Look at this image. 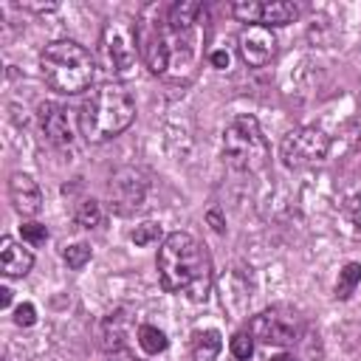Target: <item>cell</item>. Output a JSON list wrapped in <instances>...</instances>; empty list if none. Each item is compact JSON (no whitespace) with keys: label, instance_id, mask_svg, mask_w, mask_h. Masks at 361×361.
I'll return each mask as SVG.
<instances>
[{"label":"cell","instance_id":"cell-1","mask_svg":"<svg viewBox=\"0 0 361 361\" xmlns=\"http://www.w3.org/2000/svg\"><path fill=\"white\" fill-rule=\"evenodd\" d=\"M158 276L164 290L203 302L212 290V259L189 231H172L158 248Z\"/></svg>","mask_w":361,"mask_h":361},{"label":"cell","instance_id":"cell-2","mask_svg":"<svg viewBox=\"0 0 361 361\" xmlns=\"http://www.w3.org/2000/svg\"><path fill=\"white\" fill-rule=\"evenodd\" d=\"M135 118V102L121 82L96 85L79 107V130L90 144L121 135Z\"/></svg>","mask_w":361,"mask_h":361},{"label":"cell","instance_id":"cell-3","mask_svg":"<svg viewBox=\"0 0 361 361\" xmlns=\"http://www.w3.org/2000/svg\"><path fill=\"white\" fill-rule=\"evenodd\" d=\"M39 73L51 90L76 96L90 87L96 76V59L85 45L73 39H54L39 54Z\"/></svg>","mask_w":361,"mask_h":361},{"label":"cell","instance_id":"cell-4","mask_svg":"<svg viewBox=\"0 0 361 361\" xmlns=\"http://www.w3.org/2000/svg\"><path fill=\"white\" fill-rule=\"evenodd\" d=\"M223 158L237 172H259L268 158L271 147L262 135V127L254 116H234L223 130Z\"/></svg>","mask_w":361,"mask_h":361},{"label":"cell","instance_id":"cell-5","mask_svg":"<svg viewBox=\"0 0 361 361\" xmlns=\"http://www.w3.org/2000/svg\"><path fill=\"white\" fill-rule=\"evenodd\" d=\"M135 37H138V51L149 73L164 76L169 73V23H166V8L152 3L141 11L135 20Z\"/></svg>","mask_w":361,"mask_h":361},{"label":"cell","instance_id":"cell-6","mask_svg":"<svg viewBox=\"0 0 361 361\" xmlns=\"http://www.w3.org/2000/svg\"><path fill=\"white\" fill-rule=\"evenodd\" d=\"M102 54L113 76L127 79L135 71V59L141 56L138 51V37H135V23L127 17L107 20L102 28Z\"/></svg>","mask_w":361,"mask_h":361},{"label":"cell","instance_id":"cell-7","mask_svg":"<svg viewBox=\"0 0 361 361\" xmlns=\"http://www.w3.org/2000/svg\"><path fill=\"white\" fill-rule=\"evenodd\" d=\"M248 333L254 336V341L259 344H274V347H290L302 338L305 333V322L293 307L285 305H274L262 313H257L248 324Z\"/></svg>","mask_w":361,"mask_h":361},{"label":"cell","instance_id":"cell-8","mask_svg":"<svg viewBox=\"0 0 361 361\" xmlns=\"http://www.w3.org/2000/svg\"><path fill=\"white\" fill-rule=\"evenodd\" d=\"M327 152H330V135L319 127H296L285 133L279 144V158L288 169L316 166L327 158Z\"/></svg>","mask_w":361,"mask_h":361},{"label":"cell","instance_id":"cell-9","mask_svg":"<svg viewBox=\"0 0 361 361\" xmlns=\"http://www.w3.org/2000/svg\"><path fill=\"white\" fill-rule=\"evenodd\" d=\"M237 48H240V56L245 65L251 68H262L274 59L276 54V34L274 28L268 25H245L240 31V39H237Z\"/></svg>","mask_w":361,"mask_h":361},{"label":"cell","instance_id":"cell-10","mask_svg":"<svg viewBox=\"0 0 361 361\" xmlns=\"http://www.w3.org/2000/svg\"><path fill=\"white\" fill-rule=\"evenodd\" d=\"M37 118H39V127L45 133V138L56 147H71L73 144V127H71V116L62 104L56 102H42L37 107Z\"/></svg>","mask_w":361,"mask_h":361},{"label":"cell","instance_id":"cell-11","mask_svg":"<svg viewBox=\"0 0 361 361\" xmlns=\"http://www.w3.org/2000/svg\"><path fill=\"white\" fill-rule=\"evenodd\" d=\"M8 197H11V206L17 214L23 217H34L42 206V192L37 186V180L28 175V172H14L11 180H8Z\"/></svg>","mask_w":361,"mask_h":361},{"label":"cell","instance_id":"cell-12","mask_svg":"<svg viewBox=\"0 0 361 361\" xmlns=\"http://www.w3.org/2000/svg\"><path fill=\"white\" fill-rule=\"evenodd\" d=\"M31 265H34L31 245L17 243L14 237H3L0 240V271H3V276H8V279L25 276L31 271Z\"/></svg>","mask_w":361,"mask_h":361},{"label":"cell","instance_id":"cell-13","mask_svg":"<svg viewBox=\"0 0 361 361\" xmlns=\"http://www.w3.org/2000/svg\"><path fill=\"white\" fill-rule=\"evenodd\" d=\"M110 197L113 203H127L130 209H135L144 197V180L133 169H121L110 178Z\"/></svg>","mask_w":361,"mask_h":361},{"label":"cell","instance_id":"cell-14","mask_svg":"<svg viewBox=\"0 0 361 361\" xmlns=\"http://www.w3.org/2000/svg\"><path fill=\"white\" fill-rule=\"evenodd\" d=\"M189 347H192V361H217V355L223 350V336L214 327L195 330Z\"/></svg>","mask_w":361,"mask_h":361},{"label":"cell","instance_id":"cell-15","mask_svg":"<svg viewBox=\"0 0 361 361\" xmlns=\"http://www.w3.org/2000/svg\"><path fill=\"white\" fill-rule=\"evenodd\" d=\"M299 17V6L285 3V0H274V3H262V14H259V25L276 28V25H288Z\"/></svg>","mask_w":361,"mask_h":361},{"label":"cell","instance_id":"cell-16","mask_svg":"<svg viewBox=\"0 0 361 361\" xmlns=\"http://www.w3.org/2000/svg\"><path fill=\"white\" fill-rule=\"evenodd\" d=\"M138 347L147 353V355H161L166 347H169V338L164 330H158L155 324H141L138 327Z\"/></svg>","mask_w":361,"mask_h":361},{"label":"cell","instance_id":"cell-17","mask_svg":"<svg viewBox=\"0 0 361 361\" xmlns=\"http://www.w3.org/2000/svg\"><path fill=\"white\" fill-rule=\"evenodd\" d=\"M361 285V262H347L336 279V299H350Z\"/></svg>","mask_w":361,"mask_h":361},{"label":"cell","instance_id":"cell-18","mask_svg":"<svg viewBox=\"0 0 361 361\" xmlns=\"http://www.w3.org/2000/svg\"><path fill=\"white\" fill-rule=\"evenodd\" d=\"M73 220H76V226H82V228H96V226L102 223V206H99V200H82V203L76 206Z\"/></svg>","mask_w":361,"mask_h":361},{"label":"cell","instance_id":"cell-19","mask_svg":"<svg viewBox=\"0 0 361 361\" xmlns=\"http://www.w3.org/2000/svg\"><path fill=\"white\" fill-rule=\"evenodd\" d=\"M90 257H93V251H90L87 243H71V245L62 251V259H65L68 268H73V271L85 268V265L90 262Z\"/></svg>","mask_w":361,"mask_h":361},{"label":"cell","instance_id":"cell-20","mask_svg":"<svg viewBox=\"0 0 361 361\" xmlns=\"http://www.w3.org/2000/svg\"><path fill=\"white\" fill-rule=\"evenodd\" d=\"M228 350H231V355H234L237 361H251V355H254V336H251L248 330H237V333L231 336Z\"/></svg>","mask_w":361,"mask_h":361},{"label":"cell","instance_id":"cell-21","mask_svg":"<svg viewBox=\"0 0 361 361\" xmlns=\"http://www.w3.org/2000/svg\"><path fill=\"white\" fill-rule=\"evenodd\" d=\"M231 14L245 23V25H259V14H262V3L257 0H243V3H234L231 6Z\"/></svg>","mask_w":361,"mask_h":361},{"label":"cell","instance_id":"cell-22","mask_svg":"<svg viewBox=\"0 0 361 361\" xmlns=\"http://www.w3.org/2000/svg\"><path fill=\"white\" fill-rule=\"evenodd\" d=\"M20 237H23V243H25V245L39 248V245H45V240H48V228H45L42 223L28 220V223H23V226H20Z\"/></svg>","mask_w":361,"mask_h":361},{"label":"cell","instance_id":"cell-23","mask_svg":"<svg viewBox=\"0 0 361 361\" xmlns=\"http://www.w3.org/2000/svg\"><path fill=\"white\" fill-rule=\"evenodd\" d=\"M158 240H161V226L152 223V220L135 226V231H133V243H135V245H152V243H158Z\"/></svg>","mask_w":361,"mask_h":361},{"label":"cell","instance_id":"cell-24","mask_svg":"<svg viewBox=\"0 0 361 361\" xmlns=\"http://www.w3.org/2000/svg\"><path fill=\"white\" fill-rule=\"evenodd\" d=\"M14 324L17 327H34L37 324V307L31 302H23L14 307Z\"/></svg>","mask_w":361,"mask_h":361},{"label":"cell","instance_id":"cell-25","mask_svg":"<svg viewBox=\"0 0 361 361\" xmlns=\"http://www.w3.org/2000/svg\"><path fill=\"white\" fill-rule=\"evenodd\" d=\"M212 65L217 68V71H228V65H231V56H228V51H214L212 54Z\"/></svg>","mask_w":361,"mask_h":361},{"label":"cell","instance_id":"cell-26","mask_svg":"<svg viewBox=\"0 0 361 361\" xmlns=\"http://www.w3.org/2000/svg\"><path fill=\"white\" fill-rule=\"evenodd\" d=\"M206 217H209V223H212V228H214L217 234H223V231H226V220L220 217V212H217V209H212Z\"/></svg>","mask_w":361,"mask_h":361},{"label":"cell","instance_id":"cell-27","mask_svg":"<svg viewBox=\"0 0 361 361\" xmlns=\"http://www.w3.org/2000/svg\"><path fill=\"white\" fill-rule=\"evenodd\" d=\"M8 305H11V288H6V285H3V288H0V307L6 310Z\"/></svg>","mask_w":361,"mask_h":361},{"label":"cell","instance_id":"cell-28","mask_svg":"<svg viewBox=\"0 0 361 361\" xmlns=\"http://www.w3.org/2000/svg\"><path fill=\"white\" fill-rule=\"evenodd\" d=\"M353 220H355V226L361 228V195L353 200Z\"/></svg>","mask_w":361,"mask_h":361},{"label":"cell","instance_id":"cell-29","mask_svg":"<svg viewBox=\"0 0 361 361\" xmlns=\"http://www.w3.org/2000/svg\"><path fill=\"white\" fill-rule=\"evenodd\" d=\"M271 361H299V358H296L293 353H276V355H274Z\"/></svg>","mask_w":361,"mask_h":361},{"label":"cell","instance_id":"cell-30","mask_svg":"<svg viewBox=\"0 0 361 361\" xmlns=\"http://www.w3.org/2000/svg\"><path fill=\"white\" fill-rule=\"evenodd\" d=\"M107 361H133V358H130V355H110Z\"/></svg>","mask_w":361,"mask_h":361}]
</instances>
